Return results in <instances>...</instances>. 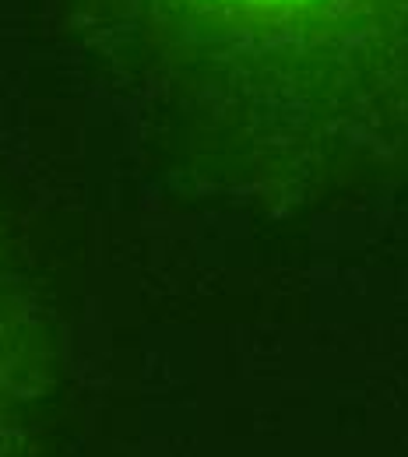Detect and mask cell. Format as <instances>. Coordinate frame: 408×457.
<instances>
[{"label":"cell","instance_id":"obj_1","mask_svg":"<svg viewBox=\"0 0 408 457\" xmlns=\"http://www.w3.org/2000/svg\"><path fill=\"white\" fill-rule=\"evenodd\" d=\"M215 4H239V7H303L317 0H215Z\"/></svg>","mask_w":408,"mask_h":457}]
</instances>
